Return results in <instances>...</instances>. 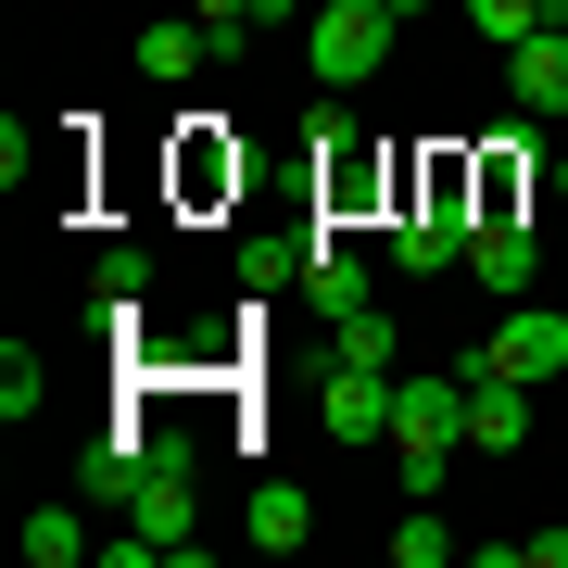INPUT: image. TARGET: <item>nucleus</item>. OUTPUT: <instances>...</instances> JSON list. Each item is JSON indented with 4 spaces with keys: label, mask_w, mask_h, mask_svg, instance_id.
<instances>
[{
    "label": "nucleus",
    "mask_w": 568,
    "mask_h": 568,
    "mask_svg": "<svg viewBox=\"0 0 568 568\" xmlns=\"http://www.w3.org/2000/svg\"><path fill=\"white\" fill-rule=\"evenodd\" d=\"M556 203H568V152H556Z\"/></svg>",
    "instance_id": "412c9836"
},
{
    "label": "nucleus",
    "mask_w": 568,
    "mask_h": 568,
    "mask_svg": "<svg viewBox=\"0 0 568 568\" xmlns=\"http://www.w3.org/2000/svg\"><path fill=\"white\" fill-rule=\"evenodd\" d=\"M392 392H405V366H342V354H328L316 429H328V443H392Z\"/></svg>",
    "instance_id": "7ed1b4c3"
},
{
    "label": "nucleus",
    "mask_w": 568,
    "mask_h": 568,
    "mask_svg": "<svg viewBox=\"0 0 568 568\" xmlns=\"http://www.w3.org/2000/svg\"><path fill=\"white\" fill-rule=\"evenodd\" d=\"M467 26H480V39H493V51H518V39H530V26H544V0H467Z\"/></svg>",
    "instance_id": "dca6fc26"
},
{
    "label": "nucleus",
    "mask_w": 568,
    "mask_h": 568,
    "mask_svg": "<svg viewBox=\"0 0 568 568\" xmlns=\"http://www.w3.org/2000/svg\"><path fill=\"white\" fill-rule=\"evenodd\" d=\"M506 89H518V114H568V26H530L506 51Z\"/></svg>",
    "instance_id": "1a4fd4ad"
},
{
    "label": "nucleus",
    "mask_w": 568,
    "mask_h": 568,
    "mask_svg": "<svg viewBox=\"0 0 568 568\" xmlns=\"http://www.w3.org/2000/svg\"><path fill=\"white\" fill-rule=\"evenodd\" d=\"M328 354L342 366H405V328H392L379 304H354V316H328Z\"/></svg>",
    "instance_id": "f8f14e48"
},
{
    "label": "nucleus",
    "mask_w": 568,
    "mask_h": 568,
    "mask_svg": "<svg viewBox=\"0 0 568 568\" xmlns=\"http://www.w3.org/2000/svg\"><path fill=\"white\" fill-rule=\"evenodd\" d=\"M455 379H467V455H518L530 443V379H506V366H480V354H467Z\"/></svg>",
    "instance_id": "20e7f679"
},
{
    "label": "nucleus",
    "mask_w": 568,
    "mask_h": 568,
    "mask_svg": "<svg viewBox=\"0 0 568 568\" xmlns=\"http://www.w3.org/2000/svg\"><path fill=\"white\" fill-rule=\"evenodd\" d=\"M316 190H328V215H354L366 190H379V152H366L342 114H316Z\"/></svg>",
    "instance_id": "9d476101"
},
{
    "label": "nucleus",
    "mask_w": 568,
    "mask_h": 568,
    "mask_svg": "<svg viewBox=\"0 0 568 568\" xmlns=\"http://www.w3.org/2000/svg\"><path fill=\"white\" fill-rule=\"evenodd\" d=\"M304 13H316V0H265V26H304Z\"/></svg>",
    "instance_id": "aec40b11"
},
{
    "label": "nucleus",
    "mask_w": 568,
    "mask_h": 568,
    "mask_svg": "<svg viewBox=\"0 0 568 568\" xmlns=\"http://www.w3.org/2000/svg\"><path fill=\"white\" fill-rule=\"evenodd\" d=\"M518 568H568V530H530V544H518Z\"/></svg>",
    "instance_id": "6ab92c4d"
},
{
    "label": "nucleus",
    "mask_w": 568,
    "mask_h": 568,
    "mask_svg": "<svg viewBox=\"0 0 568 568\" xmlns=\"http://www.w3.org/2000/svg\"><path fill=\"white\" fill-rule=\"evenodd\" d=\"M443 556H455V530H443V518H429V506H417L405 530H392V568H443Z\"/></svg>",
    "instance_id": "f3484780"
},
{
    "label": "nucleus",
    "mask_w": 568,
    "mask_h": 568,
    "mask_svg": "<svg viewBox=\"0 0 568 568\" xmlns=\"http://www.w3.org/2000/svg\"><path fill=\"white\" fill-rule=\"evenodd\" d=\"M480 366H506V379H530V392H544L556 366H568V316H544V304L518 291V304H506V328L480 342Z\"/></svg>",
    "instance_id": "39448f33"
},
{
    "label": "nucleus",
    "mask_w": 568,
    "mask_h": 568,
    "mask_svg": "<svg viewBox=\"0 0 568 568\" xmlns=\"http://www.w3.org/2000/svg\"><path fill=\"white\" fill-rule=\"evenodd\" d=\"M215 39H203V26H140V77L152 89H190V63H203Z\"/></svg>",
    "instance_id": "ddd939ff"
},
{
    "label": "nucleus",
    "mask_w": 568,
    "mask_h": 568,
    "mask_svg": "<svg viewBox=\"0 0 568 568\" xmlns=\"http://www.w3.org/2000/svg\"><path fill=\"white\" fill-rule=\"evenodd\" d=\"M467 278H480V291H506V304L530 291V227H518L506 203H480V227H467Z\"/></svg>",
    "instance_id": "0eeeda50"
},
{
    "label": "nucleus",
    "mask_w": 568,
    "mask_h": 568,
    "mask_svg": "<svg viewBox=\"0 0 568 568\" xmlns=\"http://www.w3.org/2000/svg\"><path fill=\"white\" fill-rule=\"evenodd\" d=\"M304 291H316L328 316H354V304H379V291H366V265H354L342 241H328V227H316V241H304Z\"/></svg>",
    "instance_id": "9b49d317"
},
{
    "label": "nucleus",
    "mask_w": 568,
    "mask_h": 568,
    "mask_svg": "<svg viewBox=\"0 0 568 568\" xmlns=\"http://www.w3.org/2000/svg\"><path fill=\"white\" fill-rule=\"evenodd\" d=\"M455 455H467V379H455V366H417V379L392 392V467H405L417 506H443Z\"/></svg>",
    "instance_id": "f257e3e1"
},
{
    "label": "nucleus",
    "mask_w": 568,
    "mask_h": 568,
    "mask_svg": "<svg viewBox=\"0 0 568 568\" xmlns=\"http://www.w3.org/2000/svg\"><path fill=\"white\" fill-rule=\"evenodd\" d=\"M467 227H480V215H455V203H405L392 265H405V278H443V265H467Z\"/></svg>",
    "instance_id": "423d86ee"
},
{
    "label": "nucleus",
    "mask_w": 568,
    "mask_h": 568,
    "mask_svg": "<svg viewBox=\"0 0 568 568\" xmlns=\"http://www.w3.org/2000/svg\"><path fill=\"white\" fill-rule=\"evenodd\" d=\"M392 39H405V13H392V0H316V13H304V63H316V89H328V102L379 77Z\"/></svg>",
    "instance_id": "f03ea898"
},
{
    "label": "nucleus",
    "mask_w": 568,
    "mask_h": 568,
    "mask_svg": "<svg viewBox=\"0 0 568 568\" xmlns=\"http://www.w3.org/2000/svg\"><path fill=\"white\" fill-rule=\"evenodd\" d=\"M241 530H253V556H304V544H316V493H304V480H253Z\"/></svg>",
    "instance_id": "6e6552de"
},
{
    "label": "nucleus",
    "mask_w": 568,
    "mask_h": 568,
    "mask_svg": "<svg viewBox=\"0 0 568 568\" xmlns=\"http://www.w3.org/2000/svg\"><path fill=\"white\" fill-rule=\"evenodd\" d=\"M39 405H51V354H26V342H13V354H0V417L26 429Z\"/></svg>",
    "instance_id": "2eb2a0df"
},
{
    "label": "nucleus",
    "mask_w": 568,
    "mask_h": 568,
    "mask_svg": "<svg viewBox=\"0 0 568 568\" xmlns=\"http://www.w3.org/2000/svg\"><path fill=\"white\" fill-rule=\"evenodd\" d=\"M26 556H39V568H77V556H102V530H89L77 506H39V518H26Z\"/></svg>",
    "instance_id": "4468645a"
},
{
    "label": "nucleus",
    "mask_w": 568,
    "mask_h": 568,
    "mask_svg": "<svg viewBox=\"0 0 568 568\" xmlns=\"http://www.w3.org/2000/svg\"><path fill=\"white\" fill-rule=\"evenodd\" d=\"M89 291H102V304H140V291H152V253H102V265H89Z\"/></svg>",
    "instance_id": "a211bd4d"
}]
</instances>
